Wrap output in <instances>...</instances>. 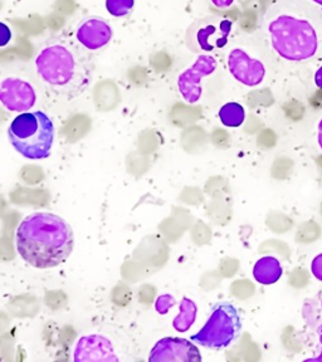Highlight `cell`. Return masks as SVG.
Masks as SVG:
<instances>
[{"instance_id": "3957f363", "label": "cell", "mask_w": 322, "mask_h": 362, "mask_svg": "<svg viewBox=\"0 0 322 362\" xmlns=\"http://www.w3.org/2000/svg\"><path fill=\"white\" fill-rule=\"evenodd\" d=\"M268 32L272 47L287 61L302 62L316 54V30L306 19L280 16L270 23Z\"/></svg>"}, {"instance_id": "5b68a950", "label": "cell", "mask_w": 322, "mask_h": 362, "mask_svg": "<svg viewBox=\"0 0 322 362\" xmlns=\"http://www.w3.org/2000/svg\"><path fill=\"white\" fill-rule=\"evenodd\" d=\"M238 317L234 307L226 303L218 305L207 325L198 334L192 336V341L212 349H221L232 342L237 332Z\"/></svg>"}, {"instance_id": "5bb4252c", "label": "cell", "mask_w": 322, "mask_h": 362, "mask_svg": "<svg viewBox=\"0 0 322 362\" xmlns=\"http://www.w3.org/2000/svg\"><path fill=\"white\" fill-rule=\"evenodd\" d=\"M180 311V315L174 320V328H176L180 332H184L185 329L190 327V325L194 321L197 308H195V305L192 303V300L185 298L181 302Z\"/></svg>"}, {"instance_id": "44dd1931", "label": "cell", "mask_w": 322, "mask_h": 362, "mask_svg": "<svg viewBox=\"0 0 322 362\" xmlns=\"http://www.w3.org/2000/svg\"><path fill=\"white\" fill-rule=\"evenodd\" d=\"M312 1H315L316 4H320V6H322V0H312Z\"/></svg>"}, {"instance_id": "2e32d148", "label": "cell", "mask_w": 322, "mask_h": 362, "mask_svg": "<svg viewBox=\"0 0 322 362\" xmlns=\"http://www.w3.org/2000/svg\"><path fill=\"white\" fill-rule=\"evenodd\" d=\"M171 305H173V298H171L170 296H160L158 298V302H156V305H155V308H156V311H158L160 315H163V313H165V312L169 310Z\"/></svg>"}, {"instance_id": "52a82bcc", "label": "cell", "mask_w": 322, "mask_h": 362, "mask_svg": "<svg viewBox=\"0 0 322 362\" xmlns=\"http://www.w3.org/2000/svg\"><path fill=\"white\" fill-rule=\"evenodd\" d=\"M217 68V61L213 57L199 56L198 59L192 64V67L188 68L185 72L179 76L178 79V87L180 90L181 96L188 103H195L198 102L202 95V87H200V79L213 74Z\"/></svg>"}, {"instance_id": "8992f818", "label": "cell", "mask_w": 322, "mask_h": 362, "mask_svg": "<svg viewBox=\"0 0 322 362\" xmlns=\"http://www.w3.org/2000/svg\"><path fill=\"white\" fill-rule=\"evenodd\" d=\"M37 93L33 86L17 77H9L0 82V103L11 112H25L33 107Z\"/></svg>"}, {"instance_id": "7c38bea8", "label": "cell", "mask_w": 322, "mask_h": 362, "mask_svg": "<svg viewBox=\"0 0 322 362\" xmlns=\"http://www.w3.org/2000/svg\"><path fill=\"white\" fill-rule=\"evenodd\" d=\"M232 30V23L228 19L219 23H207L195 33V42L202 51L212 52L226 47Z\"/></svg>"}, {"instance_id": "9c48e42d", "label": "cell", "mask_w": 322, "mask_h": 362, "mask_svg": "<svg viewBox=\"0 0 322 362\" xmlns=\"http://www.w3.org/2000/svg\"><path fill=\"white\" fill-rule=\"evenodd\" d=\"M150 362H187L200 361L199 351L188 339L178 337H166L160 339L154 346L150 357Z\"/></svg>"}, {"instance_id": "ac0fdd59", "label": "cell", "mask_w": 322, "mask_h": 362, "mask_svg": "<svg viewBox=\"0 0 322 362\" xmlns=\"http://www.w3.org/2000/svg\"><path fill=\"white\" fill-rule=\"evenodd\" d=\"M234 0H212V3L214 4L217 8H228L233 4Z\"/></svg>"}, {"instance_id": "8fae6325", "label": "cell", "mask_w": 322, "mask_h": 362, "mask_svg": "<svg viewBox=\"0 0 322 362\" xmlns=\"http://www.w3.org/2000/svg\"><path fill=\"white\" fill-rule=\"evenodd\" d=\"M228 67L236 78L247 86L260 85L265 77V66L247 52L236 48L228 56Z\"/></svg>"}, {"instance_id": "7a4b0ae2", "label": "cell", "mask_w": 322, "mask_h": 362, "mask_svg": "<svg viewBox=\"0 0 322 362\" xmlns=\"http://www.w3.org/2000/svg\"><path fill=\"white\" fill-rule=\"evenodd\" d=\"M16 244L18 253L29 266L50 269L66 263L72 255L74 232L59 215L37 211L21 221Z\"/></svg>"}, {"instance_id": "d6986e66", "label": "cell", "mask_w": 322, "mask_h": 362, "mask_svg": "<svg viewBox=\"0 0 322 362\" xmlns=\"http://www.w3.org/2000/svg\"><path fill=\"white\" fill-rule=\"evenodd\" d=\"M315 79H316V83L320 88L322 90V67L317 71L316 77H315Z\"/></svg>"}, {"instance_id": "ba28073f", "label": "cell", "mask_w": 322, "mask_h": 362, "mask_svg": "<svg viewBox=\"0 0 322 362\" xmlns=\"http://www.w3.org/2000/svg\"><path fill=\"white\" fill-rule=\"evenodd\" d=\"M76 362H117L120 361L111 339L102 334H88L79 339L74 347Z\"/></svg>"}, {"instance_id": "6da1fadb", "label": "cell", "mask_w": 322, "mask_h": 362, "mask_svg": "<svg viewBox=\"0 0 322 362\" xmlns=\"http://www.w3.org/2000/svg\"><path fill=\"white\" fill-rule=\"evenodd\" d=\"M34 68L45 90L66 101L82 96L92 83L90 57L67 40H52L43 45Z\"/></svg>"}, {"instance_id": "9a60e30c", "label": "cell", "mask_w": 322, "mask_h": 362, "mask_svg": "<svg viewBox=\"0 0 322 362\" xmlns=\"http://www.w3.org/2000/svg\"><path fill=\"white\" fill-rule=\"evenodd\" d=\"M135 6V0H106V9L113 17L127 16Z\"/></svg>"}, {"instance_id": "4fadbf2b", "label": "cell", "mask_w": 322, "mask_h": 362, "mask_svg": "<svg viewBox=\"0 0 322 362\" xmlns=\"http://www.w3.org/2000/svg\"><path fill=\"white\" fill-rule=\"evenodd\" d=\"M222 122L229 126V127H237L243 124L244 121V108L238 105L236 102L232 103H226L221 108L219 112Z\"/></svg>"}, {"instance_id": "277c9868", "label": "cell", "mask_w": 322, "mask_h": 362, "mask_svg": "<svg viewBox=\"0 0 322 362\" xmlns=\"http://www.w3.org/2000/svg\"><path fill=\"white\" fill-rule=\"evenodd\" d=\"M9 141L16 151L30 160H42L51 155L54 126L42 111L23 112L11 121Z\"/></svg>"}, {"instance_id": "e0dca14e", "label": "cell", "mask_w": 322, "mask_h": 362, "mask_svg": "<svg viewBox=\"0 0 322 362\" xmlns=\"http://www.w3.org/2000/svg\"><path fill=\"white\" fill-rule=\"evenodd\" d=\"M11 40V30L6 23L0 22V48L9 45Z\"/></svg>"}, {"instance_id": "ffe728a7", "label": "cell", "mask_w": 322, "mask_h": 362, "mask_svg": "<svg viewBox=\"0 0 322 362\" xmlns=\"http://www.w3.org/2000/svg\"><path fill=\"white\" fill-rule=\"evenodd\" d=\"M320 140H321V145H322V122H321V124H320Z\"/></svg>"}, {"instance_id": "30bf717a", "label": "cell", "mask_w": 322, "mask_h": 362, "mask_svg": "<svg viewBox=\"0 0 322 362\" xmlns=\"http://www.w3.org/2000/svg\"><path fill=\"white\" fill-rule=\"evenodd\" d=\"M113 35L110 23L100 17L86 18L76 29V40L88 51H100L110 43Z\"/></svg>"}]
</instances>
